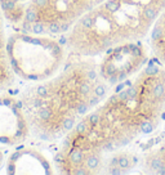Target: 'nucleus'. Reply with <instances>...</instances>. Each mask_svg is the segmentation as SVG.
Instances as JSON below:
<instances>
[{
	"label": "nucleus",
	"instance_id": "obj_1",
	"mask_svg": "<svg viewBox=\"0 0 165 175\" xmlns=\"http://www.w3.org/2000/svg\"><path fill=\"white\" fill-rule=\"evenodd\" d=\"M165 112V67L152 63L107 95L63 138L55 155L61 174H96L104 158L150 134Z\"/></svg>",
	"mask_w": 165,
	"mask_h": 175
},
{
	"label": "nucleus",
	"instance_id": "obj_2",
	"mask_svg": "<svg viewBox=\"0 0 165 175\" xmlns=\"http://www.w3.org/2000/svg\"><path fill=\"white\" fill-rule=\"evenodd\" d=\"M110 86L92 59L76 60L57 75L31 83L19 95L30 131L41 140L63 139L107 97Z\"/></svg>",
	"mask_w": 165,
	"mask_h": 175
},
{
	"label": "nucleus",
	"instance_id": "obj_3",
	"mask_svg": "<svg viewBox=\"0 0 165 175\" xmlns=\"http://www.w3.org/2000/svg\"><path fill=\"white\" fill-rule=\"evenodd\" d=\"M165 12V0H103L68 31L70 49L85 58L141 40Z\"/></svg>",
	"mask_w": 165,
	"mask_h": 175
},
{
	"label": "nucleus",
	"instance_id": "obj_4",
	"mask_svg": "<svg viewBox=\"0 0 165 175\" xmlns=\"http://www.w3.org/2000/svg\"><path fill=\"white\" fill-rule=\"evenodd\" d=\"M6 50L16 77L27 83H39L57 75L66 58L65 45L54 36L24 30L6 37Z\"/></svg>",
	"mask_w": 165,
	"mask_h": 175
},
{
	"label": "nucleus",
	"instance_id": "obj_5",
	"mask_svg": "<svg viewBox=\"0 0 165 175\" xmlns=\"http://www.w3.org/2000/svg\"><path fill=\"white\" fill-rule=\"evenodd\" d=\"M103 0H31L24 9L21 30L55 35L71 28Z\"/></svg>",
	"mask_w": 165,
	"mask_h": 175
},
{
	"label": "nucleus",
	"instance_id": "obj_6",
	"mask_svg": "<svg viewBox=\"0 0 165 175\" xmlns=\"http://www.w3.org/2000/svg\"><path fill=\"white\" fill-rule=\"evenodd\" d=\"M97 63L98 72L108 86L126 83L145 68L148 49L139 40L125 41L107 49Z\"/></svg>",
	"mask_w": 165,
	"mask_h": 175
},
{
	"label": "nucleus",
	"instance_id": "obj_7",
	"mask_svg": "<svg viewBox=\"0 0 165 175\" xmlns=\"http://www.w3.org/2000/svg\"><path fill=\"white\" fill-rule=\"evenodd\" d=\"M31 134L19 98L0 93V145H19Z\"/></svg>",
	"mask_w": 165,
	"mask_h": 175
},
{
	"label": "nucleus",
	"instance_id": "obj_8",
	"mask_svg": "<svg viewBox=\"0 0 165 175\" xmlns=\"http://www.w3.org/2000/svg\"><path fill=\"white\" fill-rule=\"evenodd\" d=\"M6 174H52L53 165L43 152L32 147L16 149L4 163Z\"/></svg>",
	"mask_w": 165,
	"mask_h": 175
},
{
	"label": "nucleus",
	"instance_id": "obj_9",
	"mask_svg": "<svg viewBox=\"0 0 165 175\" xmlns=\"http://www.w3.org/2000/svg\"><path fill=\"white\" fill-rule=\"evenodd\" d=\"M16 75L13 72L8 58L5 36V18L0 10V93L9 91L16 84Z\"/></svg>",
	"mask_w": 165,
	"mask_h": 175
},
{
	"label": "nucleus",
	"instance_id": "obj_10",
	"mask_svg": "<svg viewBox=\"0 0 165 175\" xmlns=\"http://www.w3.org/2000/svg\"><path fill=\"white\" fill-rule=\"evenodd\" d=\"M150 32L151 50L160 65L165 67V12L155 21Z\"/></svg>",
	"mask_w": 165,
	"mask_h": 175
},
{
	"label": "nucleus",
	"instance_id": "obj_11",
	"mask_svg": "<svg viewBox=\"0 0 165 175\" xmlns=\"http://www.w3.org/2000/svg\"><path fill=\"white\" fill-rule=\"evenodd\" d=\"M143 171L148 174H165V139L143 156Z\"/></svg>",
	"mask_w": 165,
	"mask_h": 175
},
{
	"label": "nucleus",
	"instance_id": "obj_12",
	"mask_svg": "<svg viewBox=\"0 0 165 175\" xmlns=\"http://www.w3.org/2000/svg\"><path fill=\"white\" fill-rule=\"evenodd\" d=\"M30 1L31 0H0V10L5 21L19 26L24 9Z\"/></svg>",
	"mask_w": 165,
	"mask_h": 175
},
{
	"label": "nucleus",
	"instance_id": "obj_13",
	"mask_svg": "<svg viewBox=\"0 0 165 175\" xmlns=\"http://www.w3.org/2000/svg\"><path fill=\"white\" fill-rule=\"evenodd\" d=\"M114 156L110 155V158L107 160V169L110 173H124V171L130 170V167L135 163L134 156L129 155V153H119Z\"/></svg>",
	"mask_w": 165,
	"mask_h": 175
},
{
	"label": "nucleus",
	"instance_id": "obj_14",
	"mask_svg": "<svg viewBox=\"0 0 165 175\" xmlns=\"http://www.w3.org/2000/svg\"><path fill=\"white\" fill-rule=\"evenodd\" d=\"M4 163H5V156H4V152H3V149L0 148V170L4 167Z\"/></svg>",
	"mask_w": 165,
	"mask_h": 175
}]
</instances>
